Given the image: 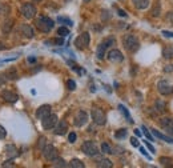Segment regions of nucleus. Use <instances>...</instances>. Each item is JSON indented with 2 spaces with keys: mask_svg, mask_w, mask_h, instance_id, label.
Listing matches in <instances>:
<instances>
[{
  "mask_svg": "<svg viewBox=\"0 0 173 168\" xmlns=\"http://www.w3.org/2000/svg\"><path fill=\"white\" fill-rule=\"evenodd\" d=\"M68 131V123L65 120H60V121H57V124L55 126V135H59V136H61V135H65Z\"/></svg>",
  "mask_w": 173,
  "mask_h": 168,
  "instance_id": "14",
  "label": "nucleus"
},
{
  "mask_svg": "<svg viewBox=\"0 0 173 168\" xmlns=\"http://www.w3.org/2000/svg\"><path fill=\"white\" fill-rule=\"evenodd\" d=\"M6 80H7V77H6V76H4V75H0V86L6 83Z\"/></svg>",
  "mask_w": 173,
  "mask_h": 168,
  "instance_id": "47",
  "label": "nucleus"
},
{
  "mask_svg": "<svg viewBox=\"0 0 173 168\" xmlns=\"http://www.w3.org/2000/svg\"><path fill=\"white\" fill-rule=\"evenodd\" d=\"M115 43H116V39L113 37V36H109V37L104 39V40L99 44V47H97V51H96L97 59H104V55H105L107 49L109 48L111 46H113Z\"/></svg>",
  "mask_w": 173,
  "mask_h": 168,
  "instance_id": "3",
  "label": "nucleus"
},
{
  "mask_svg": "<svg viewBox=\"0 0 173 168\" xmlns=\"http://www.w3.org/2000/svg\"><path fill=\"white\" fill-rule=\"evenodd\" d=\"M28 62H29V63H33V62H35V57H29Z\"/></svg>",
  "mask_w": 173,
  "mask_h": 168,
  "instance_id": "51",
  "label": "nucleus"
},
{
  "mask_svg": "<svg viewBox=\"0 0 173 168\" xmlns=\"http://www.w3.org/2000/svg\"><path fill=\"white\" fill-rule=\"evenodd\" d=\"M91 116H92L93 123L97 124V126H104V124H105V121H107L105 113H104V111L100 110V108H92Z\"/></svg>",
  "mask_w": 173,
  "mask_h": 168,
  "instance_id": "4",
  "label": "nucleus"
},
{
  "mask_svg": "<svg viewBox=\"0 0 173 168\" xmlns=\"http://www.w3.org/2000/svg\"><path fill=\"white\" fill-rule=\"evenodd\" d=\"M53 44V46H63L64 44V40H63V37H57V39H52V40H48L46 42V44Z\"/></svg>",
  "mask_w": 173,
  "mask_h": 168,
  "instance_id": "30",
  "label": "nucleus"
},
{
  "mask_svg": "<svg viewBox=\"0 0 173 168\" xmlns=\"http://www.w3.org/2000/svg\"><path fill=\"white\" fill-rule=\"evenodd\" d=\"M84 2H89V0H84Z\"/></svg>",
  "mask_w": 173,
  "mask_h": 168,
  "instance_id": "53",
  "label": "nucleus"
},
{
  "mask_svg": "<svg viewBox=\"0 0 173 168\" xmlns=\"http://www.w3.org/2000/svg\"><path fill=\"white\" fill-rule=\"evenodd\" d=\"M165 108H166V104H165V101H162V100H156L155 101V110L157 112H160V113H164L165 112Z\"/></svg>",
  "mask_w": 173,
  "mask_h": 168,
  "instance_id": "23",
  "label": "nucleus"
},
{
  "mask_svg": "<svg viewBox=\"0 0 173 168\" xmlns=\"http://www.w3.org/2000/svg\"><path fill=\"white\" fill-rule=\"evenodd\" d=\"M52 164H53V168H65L67 167V163L63 157H56V159L52 160Z\"/></svg>",
  "mask_w": 173,
  "mask_h": 168,
  "instance_id": "22",
  "label": "nucleus"
},
{
  "mask_svg": "<svg viewBox=\"0 0 173 168\" xmlns=\"http://www.w3.org/2000/svg\"><path fill=\"white\" fill-rule=\"evenodd\" d=\"M52 111V108L49 104H44V106H40L37 108V111H36V117L39 120H43L44 117H47L48 115H51V112Z\"/></svg>",
  "mask_w": 173,
  "mask_h": 168,
  "instance_id": "13",
  "label": "nucleus"
},
{
  "mask_svg": "<svg viewBox=\"0 0 173 168\" xmlns=\"http://www.w3.org/2000/svg\"><path fill=\"white\" fill-rule=\"evenodd\" d=\"M160 126L164 128L168 135H171L173 137V117H169V116L161 117V119H160Z\"/></svg>",
  "mask_w": 173,
  "mask_h": 168,
  "instance_id": "9",
  "label": "nucleus"
},
{
  "mask_svg": "<svg viewBox=\"0 0 173 168\" xmlns=\"http://www.w3.org/2000/svg\"><path fill=\"white\" fill-rule=\"evenodd\" d=\"M135 135H136V136H141V132L138 131V130H135Z\"/></svg>",
  "mask_w": 173,
  "mask_h": 168,
  "instance_id": "50",
  "label": "nucleus"
},
{
  "mask_svg": "<svg viewBox=\"0 0 173 168\" xmlns=\"http://www.w3.org/2000/svg\"><path fill=\"white\" fill-rule=\"evenodd\" d=\"M151 131H152V135H153V136H156L157 139H160V140H164V141H166V143H171V144H173V137H172V136L164 135V133H161L160 131L155 130V128H152Z\"/></svg>",
  "mask_w": 173,
  "mask_h": 168,
  "instance_id": "18",
  "label": "nucleus"
},
{
  "mask_svg": "<svg viewBox=\"0 0 173 168\" xmlns=\"http://www.w3.org/2000/svg\"><path fill=\"white\" fill-rule=\"evenodd\" d=\"M118 110H120V112L123 113V115H124L125 117H127V120L129 121V123H133V120H132V117H131V115H129V112H128V110L124 107V106H118Z\"/></svg>",
  "mask_w": 173,
  "mask_h": 168,
  "instance_id": "26",
  "label": "nucleus"
},
{
  "mask_svg": "<svg viewBox=\"0 0 173 168\" xmlns=\"http://www.w3.org/2000/svg\"><path fill=\"white\" fill-rule=\"evenodd\" d=\"M6 136H7V131L4 130L3 126H0V139H4Z\"/></svg>",
  "mask_w": 173,
  "mask_h": 168,
  "instance_id": "41",
  "label": "nucleus"
},
{
  "mask_svg": "<svg viewBox=\"0 0 173 168\" xmlns=\"http://www.w3.org/2000/svg\"><path fill=\"white\" fill-rule=\"evenodd\" d=\"M165 168H173V164H171V166H168V167H165Z\"/></svg>",
  "mask_w": 173,
  "mask_h": 168,
  "instance_id": "52",
  "label": "nucleus"
},
{
  "mask_svg": "<svg viewBox=\"0 0 173 168\" xmlns=\"http://www.w3.org/2000/svg\"><path fill=\"white\" fill-rule=\"evenodd\" d=\"M145 146H147V148H148V150H149L151 152H153V154H155V148H153V146L151 144L149 141H147V140H145Z\"/></svg>",
  "mask_w": 173,
  "mask_h": 168,
  "instance_id": "44",
  "label": "nucleus"
},
{
  "mask_svg": "<svg viewBox=\"0 0 173 168\" xmlns=\"http://www.w3.org/2000/svg\"><path fill=\"white\" fill-rule=\"evenodd\" d=\"M127 130L125 128H121V130H118V131H116V133H115V137L116 139H124V137L127 136Z\"/></svg>",
  "mask_w": 173,
  "mask_h": 168,
  "instance_id": "29",
  "label": "nucleus"
},
{
  "mask_svg": "<svg viewBox=\"0 0 173 168\" xmlns=\"http://www.w3.org/2000/svg\"><path fill=\"white\" fill-rule=\"evenodd\" d=\"M107 57L111 63H121L124 60V56H123V53L118 51V49H111V51L107 53Z\"/></svg>",
  "mask_w": 173,
  "mask_h": 168,
  "instance_id": "12",
  "label": "nucleus"
},
{
  "mask_svg": "<svg viewBox=\"0 0 173 168\" xmlns=\"http://www.w3.org/2000/svg\"><path fill=\"white\" fill-rule=\"evenodd\" d=\"M35 24H36V28L39 29V31H41L44 33H48L53 28V26H55V22H53L51 17L40 16V17L36 19V23Z\"/></svg>",
  "mask_w": 173,
  "mask_h": 168,
  "instance_id": "1",
  "label": "nucleus"
},
{
  "mask_svg": "<svg viewBox=\"0 0 173 168\" xmlns=\"http://www.w3.org/2000/svg\"><path fill=\"white\" fill-rule=\"evenodd\" d=\"M6 155H7L8 159H13V157H16L19 155V151L13 144H8L6 147Z\"/></svg>",
  "mask_w": 173,
  "mask_h": 168,
  "instance_id": "19",
  "label": "nucleus"
},
{
  "mask_svg": "<svg viewBox=\"0 0 173 168\" xmlns=\"http://www.w3.org/2000/svg\"><path fill=\"white\" fill-rule=\"evenodd\" d=\"M9 12V7L7 4H0V13L2 15H8Z\"/></svg>",
  "mask_w": 173,
  "mask_h": 168,
  "instance_id": "36",
  "label": "nucleus"
},
{
  "mask_svg": "<svg viewBox=\"0 0 173 168\" xmlns=\"http://www.w3.org/2000/svg\"><path fill=\"white\" fill-rule=\"evenodd\" d=\"M67 87H68L71 91H73V90L76 88V83L73 82V80H68V82H67Z\"/></svg>",
  "mask_w": 173,
  "mask_h": 168,
  "instance_id": "38",
  "label": "nucleus"
},
{
  "mask_svg": "<svg viewBox=\"0 0 173 168\" xmlns=\"http://www.w3.org/2000/svg\"><path fill=\"white\" fill-rule=\"evenodd\" d=\"M91 42V36L88 32H83L81 35H79L75 40V46L77 49H85L88 46H89Z\"/></svg>",
  "mask_w": 173,
  "mask_h": 168,
  "instance_id": "5",
  "label": "nucleus"
},
{
  "mask_svg": "<svg viewBox=\"0 0 173 168\" xmlns=\"http://www.w3.org/2000/svg\"><path fill=\"white\" fill-rule=\"evenodd\" d=\"M141 130H142V132H144V135H145V137H147L148 140H151V141H155V140H153V135H151L149 130H148V128H147L145 126H142V127H141Z\"/></svg>",
  "mask_w": 173,
  "mask_h": 168,
  "instance_id": "35",
  "label": "nucleus"
},
{
  "mask_svg": "<svg viewBox=\"0 0 173 168\" xmlns=\"http://www.w3.org/2000/svg\"><path fill=\"white\" fill-rule=\"evenodd\" d=\"M76 133L75 132H71L69 133V136H68V140H69V143H75L76 141Z\"/></svg>",
  "mask_w": 173,
  "mask_h": 168,
  "instance_id": "40",
  "label": "nucleus"
},
{
  "mask_svg": "<svg viewBox=\"0 0 173 168\" xmlns=\"http://www.w3.org/2000/svg\"><path fill=\"white\" fill-rule=\"evenodd\" d=\"M3 168H15V166H13V163L11 161V159H8L7 161H4Z\"/></svg>",
  "mask_w": 173,
  "mask_h": 168,
  "instance_id": "39",
  "label": "nucleus"
},
{
  "mask_svg": "<svg viewBox=\"0 0 173 168\" xmlns=\"http://www.w3.org/2000/svg\"><path fill=\"white\" fill-rule=\"evenodd\" d=\"M43 155H44V157H46L47 160L52 161L53 159H56V157H57V150L52 144H48V146H46L43 148Z\"/></svg>",
  "mask_w": 173,
  "mask_h": 168,
  "instance_id": "10",
  "label": "nucleus"
},
{
  "mask_svg": "<svg viewBox=\"0 0 173 168\" xmlns=\"http://www.w3.org/2000/svg\"><path fill=\"white\" fill-rule=\"evenodd\" d=\"M123 46L128 52H136L140 48V42L135 35H125L123 37Z\"/></svg>",
  "mask_w": 173,
  "mask_h": 168,
  "instance_id": "2",
  "label": "nucleus"
},
{
  "mask_svg": "<svg viewBox=\"0 0 173 168\" xmlns=\"http://www.w3.org/2000/svg\"><path fill=\"white\" fill-rule=\"evenodd\" d=\"M96 167L97 168H112L113 164H112V161L109 159H105V157H104V159H100L97 161Z\"/></svg>",
  "mask_w": 173,
  "mask_h": 168,
  "instance_id": "21",
  "label": "nucleus"
},
{
  "mask_svg": "<svg viewBox=\"0 0 173 168\" xmlns=\"http://www.w3.org/2000/svg\"><path fill=\"white\" fill-rule=\"evenodd\" d=\"M81 151H83L87 156H96V155L99 154V148H97V146H96L93 141H89V140L85 141V143H83Z\"/></svg>",
  "mask_w": 173,
  "mask_h": 168,
  "instance_id": "6",
  "label": "nucleus"
},
{
  "mask_svg": "<svg viewBox=\"0 0 173 168\" xmlns=\"http://www.w3.org/2000/svg\"><path fill=\"white\" fill-rule=\"evenodd\" d=\"M131 144L133 147H140V143H138V140L136 139V137H132V139H131Z\"/></svg>",
  "mask_w": 173,
  "mask_h": 168,
  "instance_id": "42",
  "label": "nucleus"
},
{
  "mask_svg": "<svg viewBox=\"0 0 173 168\" xmlns=\"http://www.w3.org/2000/svg\"><path fill=\"white\" fill-rule=\"evenodd\" d=\"M2 97H3L6 101H8V103H15V101H17V95H16L15 92H12V91H8V90L2 91Z\"/></svg>",
  "mask_w": 173,
  "mask_h": 168,
  "instance_id": "17",
  "label": "nucleus"
},
{
  "mask_svg": "<svg viewBox=\"0 0 173 168\" xmlns=\"http://www.w3.org/2000/svg\"><path fill=\"white\" fill-rule=\"evenodd\" d=\"M57 22H59V23H63V24H67V26H73L72 20H71V19H68V17L59 16V17H57Z\"/></svg>",
  "mask_w": 173,
  "mask_h": 168,
  "instance_id": "33",
  "label": "nucleus"
},
{
  "mask_svg": "<svg viewBox=\"0 0 173 168\" xmlns=\"http://www.w3.org/2000/svg\"><path fill=\"white\" fill-rule=\"evenodd\" d=\"M44 143H46V139H44V137H40V140H39V148H40L41 151H43V148L46 147V144H44Z\"/></svg>",
  "mask_w": 173,
  "mask_h": 168,
  "instance_id": "43",
  "label": "nucleus"
},
{
  "mask_svg": "<svg viewBox=\"0 0 173 168\" xmlns=\"http://www.w3.org/2000/svg\"><path fill=\"white\" fill-rule=\"evenodd\" d=\"M140 152H141V154L144 155V156H147V157H148V159H149V160L152 159V157H151V155H148V152L145 151V148H142V147H140Z\"/></svg>",
  "mask_w": 173,
  "mask_h": 168,
  "instance_id": "45",
  "label": "nucleus"
},
{
  "mask_svg": "<svg viewBox=\"0 0 173 168\" xmlns=\"http://www.w3.org/2000/svg\"><path fill=\"white\" fill-rule=\"evenodd\" d=\"M20 33L27 39H32L33 35H35L33 28L31 26H28V24H22V26H20Z\"/></svg>",
  "mask_w": 173,
  "mask_h": 168,
  "instance_id": "16",
  "label": "nucleus"
},
{
  "mask_svg": "<svg viewBox=\"0 0 173 168\" xmlns=\"http://www.w3.org/2000/svg\"><path fill=\"white\" fill-rule=\"evenodd\" d=\"M69 168H85V166L80 159H72L69 161Z\"/></svg>",
  "mask_w": 173,
  "mask_h": 168,
  "instance_id": "24",
  "label": "nucleus"
},
{
  "mask_svg": "<svg viewBox=\"0 0 173 168\" xmlns=\"http://www.w3.org/2000/svg\"><path fill=\"white\" fill-rule=\"evenodd\" d=\"M162 55H164L165 59H173V47H166L164 48V51H162Z\"/></svg>",
  "mask_w": 173,
  "mask_h": 168,
  "instance_id": "27",
  "label": "nucleus"
},
{
  "mask_svg": "<svg viewBox=\"0 0 173 168\" xmlns=\"http://www.w3.org/2000/svg\"><path fill=\"white\" fill-rule=\"evenodd\" d=\"M88 121V115L85 111H79L77 115L75 116V126L76 127H83Z\"/></svg>",
  "mask_w": 173,
  "mask_h": 168,
  "instance_id": "15",
  "label": "nucleus"
},
{
  "mask_svg": "<svg viewBox=\"0 0 173 168\" xmlns=\"http://www.w3.org/2000/svg\"><path fill=\"white\" fill-rule=\"evenodd\" d=\"M35 2H40V0H35Z\"/></svg>",
  "mask_w": 173,
  "mask_h": 168,
  "instance_id": "54",
  "label": "nucleus"
},
{
  "mask_svg": "<svg viewBox=\"0 0 173 168\" xmlns=\"http://www.w3.org/2000/svg\"><path fill=\"white\" fill-rule=\"evenodd\" d=\"M57 33H59V36H60V37H64V36H67L69 33V29L67 27H60L57 29Z\"/></svg>",
  "mask_w": 173,
  "mask_h": 168,
  "instance_id": "34",
  "label": "nucleus"
},
{
  "mask_svg": "<svg viewBox=\"0 0 173 168\" xmlns=\"http://www.w3.org/2000/svg\"><path fill=\"white\" fill-rule=\"evenodd\" d=\"M132 2L137 9H147L149 7V0H132Z\"/></svg>",
  "mask_w": 173,
  "mask_h": 168,
  "instance_id": "20",
  "label": "nucleus"
},
{
  "mask_svg": "<svg viewBox=\"0 0 173 168\" xmlns=\"http://www.w3.org/2000/svg\"><path fill=\"white\" fill-rule=\"evenodd\" d=\"M11 28H12V20H6V22H3V24H2V29H3V32H4V33H8Z\"/></svg>",
  "mask_w": 173,
  "mask_h": 168,
  "instance_id": "28",
  "label": "nucleus"
},
{
  "mask_svg": "<svg viewBox=\"0 0 173 168\" xmlns=\"http://www.w3.org/2000/svg\"><path fill=\"white\" fill-rule=\"evenodd\" d=\"M160 163H161L162 166L168 167V166L173 164V159H171V157H165V156H162V157H160Z\"/></svg>",
  "mask_w": 173,
  "mask_h": 168,
  "instance_id": "31",
  "label": "nucleus"
},
{
  "mask_svg": "<svg viewBox=\"0 0 173 168\" xmlns=\"http://www.w3.org/2000/svg\"><path fill=\"white\" fill-rule=\"evenodd\" d=\"M165 71H166V72L173 71V64H172V67H165Z\"/></svg>",
  "mask_w": 173,
  "mask_h": 168,
  "instance_id": "49",
  "label": "nucleus"
},
{
  "mask_svg": "<svg viewBox=\"0 0 173 168\" xmlns=\"http://www.w3.org/2000/svg\"><path fill=\"white\" fill-rule=\"evenodd\" d=\"M157 90H159V92L161 93V95H164V96L173 93V87H172V84H169L166 80L159 82V84H157Z\"/></svg>",
  "mask_w": 173,
  "mask_h": 168,
  "instance_id": "11",
  "label": "nucleus"
},
{
  "mask_svg": "<svg viewBox=\"0 0 173 168\" xmlns=\"http://www.w3.org/2000/svg\"><path fill=\"white\" fill-rule=\"evenodd\" d=\"M117 13L120 15V16H123V17H127V13L123 11V9H117Z\"/></svg>",
  "mask_w": 173,
  "mask_h": 168,
  "instance_id": "48",
  "label": "nucleus"
},
{
  "mask_svg": "<svg viewBox=\"0 0 173 168\" xmlns=\"http://www.w3.org/2000/svg\"><path fill=\"white\" fill-rule=\"evenodd\" d=\"M152 15H153V16H159V15H160V4L159 3L155 4V8L152 9Z\"/></svg>",
  "mask_w": 173,
  "mask_h": 168,
  "instance_id": "37",
  "label": "nucleus"
},
{
  "mask_svg": "<svg viewBox=\"0 0 173 168\" xmlns=\"http://www.w3.org/2000/svg\"><path fill=\"white\" fill-rule=\"evenodd\" d=\"M6 76L7 79H9V80H13V79H16L17 77V72H16V70L15 68H9V70L6 72Z\"/></svg>",
  "mask_w": 173,
  "mask_h": 168,
  "instance_id": "25",
  "label": "nucleus"
},
{
  "mask_svg": "<svg viewBox=\"0 0 173 168\" xmlns=\"http://www.w3.org/2000/svg\"><path fill=\"white\" fill-rule=\"evenodd\" d=\"M162 35L166 36V37H173V32H171V31H162Z\"/></svg>",
  "mask_w": 173,
  "mask_h": 168,
  "instance_id": "46",
  "label": "nucleus"
},
{
  "mask_svg": "<svg viewBox=\"0 0 173 168\" xmlns=\"http://www.w3.org/2000/svg\"><path fill=\"white\" fill-rule=\"evenodd\" d=\"M101 152H104V154H112V147L108 144V143H103L101 144Z\"/></svg>",
  "mask_w": 173,
  "mask_h": 168,
  "instance_id": "32",
  "label": "nucleus"
},
{
  "mask_svg": "<svg viewBox=\"0 0 173 168\" xmlns=\"http://www.w3.org/2000/svg\"><path fill=\"white\" fill-rule=\"evenodd\" d=\"M22 15L26 19H33L35 17V15H36V7L33 6L32 3H26V4H23L22 6Z\"/></svg>",
  "mask_w": 173,
  "mask_h": 168,
  "instance_id": "7",
  "label": "nucleus"
},
{
  "mask_svg": "<svg viewBox=\"0 0 173 168\" xmlns=\"http://www.w3.org/2000/svg\"><path fill=\"white\" fill-rule=\"evenodd\" d=\"M56 124H57V115H55V113H51V115H48L41 120V126L44 130H52V128H55Z\"/></svg>",
  "mask_w": 173,
  "mask_h": 168,
  "instance_id": "8",
  "label": "nucleus"
}]
</instances>
